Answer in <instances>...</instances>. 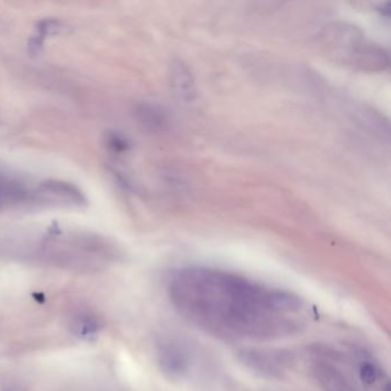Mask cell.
<instances>
[{
	"label": "cell",
	"instance_id": "1",
	"mask_svg": "<svg viewBox=\"0 0 391 391\" xmlns=\"http://www.w3.org/2000/svg\"><path fill=\"white\" fill-rule=\"evenodd\" d=\"M168 291L187 322L224 341L284 339L301 332L310 319L298 295L226 271L180 269Z\"/></svg>",
	"mask_w": 391,
	"mask_h": 391
},
{
	"label": "cell",
	"instance_id": "2",
	"mask_svg": "<svg viewBox=\"0 0 391 391\" xmlns=\"http://www.w3.org/2000/svg\"><path fill=\"white\" fill-rule=\"evenodd\" d=\"M37 260L70 270H100L114 260L116 252L104 236L92 233H51L32 250Z\"/></svg>",
	"mask_w": 391,
	"mask_h": 391
},
{
	"label": "cell",
	"instance_id": "3",
	"mask_svg": "<svg viewBox=\"0 0 391 391\" xmlns=\"http://www.w3.org/2000/svg\"><path fill=\"white\" fill-rule=\"evenodd\" d=\"M322 44L339 63L365 71H381L389 67V53L370 42L359 28L349 23H333L322 30Z\"/></svg>",
	"mask_w": 391,
	"mask_h": 391
},
{
	"label": "cell",
	"instance_id": "4",
	"mask_svg": "<svg viewBox=\"0 0 391 391\" xmlns=\"http://www.w3.org/2000/svg\"><path fill=\"white\" fill-rule=\"evenodd\" d=\"M198 351L179 339H162L157 344L159 368L170 380H188L198 365Z\"/></svg>",
	"mask_w": 391,
	"mask_h": 391
},
{
	"label": "cell",
	"instance_id": "5",
	"mask_svg": "<svg viewBox=\"0 0 391 391\" xmlns=\"http://www.w3.org/2000/svg\"><path fill=\"white\" fill-rule=\"evenodd\" d=\"M312 373L324 391H364L346 370L337 364L336 353H315Z\"/></svg>",
	"mask_w": 391,
	"mask_h": 391
},
{
	"label": "cell",
	"instance_id": "6",
	"mask_svg": "<svg viewBox=\"0 0 391 391\" xmlns=\"http://www.w3.org/2000/svg\"><path fill=\"white\" fill-rule=\"evenodd\" d=\"M32 200L66 207H80L85 203V197L82 190L73 183L59 180H49L39 183L37 190L32 192Z\"/></svg>",
	"mask_w": 391,
	"mask_h": 391
},
{
	"label": "cell",
	"instance_id": "7",
	"mask_svg": "<svg viewBox=\"0 0 391 391\" xmlns=\"http://www.w3.org/2000/svg\"><path fill=\"white\" fill-rule=\"evenodd\" d=\"M170 83L173 93L183 104H193L198 98V90L190 68L180 60H176L170 67Z\"/></svg>",
	"mask_w": 391,
	"mask_h": 391
},
{
	"label": "cell",
	"instance_id": "8",
	"mask_svg": "<svg viewBox=\"0 0 391 391\" xmlns=\"http://www.w3.org/2000/svg\"><path fill=\"white\" fill-rule=\"evenodd\" d=\"M243 360L253 370L264 375L274 377L284 373L287 366V357L282 353H267L256 350H248L241 353Z\"/></svg>",
	"mask_w": 391,
	"mask_h": 391
},
{
	"label": "cell",
	"instance_id": "9",
	"mask_svg": "<svg viewBox=\"0 0 391 391\" xmlns=\"http://www.w3.org/2000/svg\"><path fill=\"white\" fill-rule=\"evenodd\" d=\"M68 327L71 334L78 339L93 341L100 332L101 322L99 317L89 309H75L70 315Z\"/></svg>",
	"mask_w": 391,
	"mask_h": 391
},
{
	"label": "cell",
	"instance_id": "10",
	"mask_svg": "<svg viewBox=\"0 0 391 391\" xmlns=\"http://www.w3.org/2000/svg\"><path fill=\"white\" fill-rule=\"evenodd\" d=\"M28 199H32V192L27 190L23 183L0 175V208L22 203Z\"/></svg>",
	"mask_w": 391,
	"mask_h": 391
},
{
	"label": "cell",
	"instance_id": "11",
	"mask_svg": "<svg viewBox=\"0 0 391 391\" xmlns=\"http://www.w3.org/2000/svg\"><path fill=\"white\" fill-rule=\"evenodd\" d=\"M137 114L140 121L149 128H163L166 124V116L159 108L149 104H142L137 108Z\"/></svg>",
	"mask_w": 391,
	"mask_h": 391
},
{
	"label": "cell",
	"instance_id": "12",
	"mask_svg": "<svg viewBox=\"0 0 391 391\" xmlns=\"http://www.w3.org/2000/svg\"><path fill=\"white\" fill-rule=\"evenodd\" d=\"M357 375L363 386L372 387L382 379V370L377 363L370 359H363L358 364Z\"/></svg>",
	"mask_w": 391,
	"mask_h": 391
},
{
	"label": "cell",
	"instance_id": "13",
	"mask_svg": "<svg viewBox=\"0 0 391 391\" xmlns=\"http://www.w3.org/2000/svg\"><path fill=\"white\" fill-rule=\"evenodd\" d=\"M59 29L60 22L56 21V20H44V21L41 22L38 25V35H37V38L34 39L35 44L32 47L38 49V47L42 46L43 41H44L46 36L56 34Z\"/></svg>",
	"mask_w": 391,
	"mask_h": 391
},
{
	"label": "cell",
	"instance_id": "14",
	"mask_svg": "<svg viewBox=\"0 0 391 391\" xmlns=\"http://www.w3.org/2000/svg\"><path fill=\"white\" fill-rule=\"evenodd\" d=\"M108 144L111 146V148L118 152L125 150L128 148V142L124 138H122L120 135H111V138H108Z\"/></svg>",
	"mask_w": 391,
	"mask_h": 391
}]
</instances>
